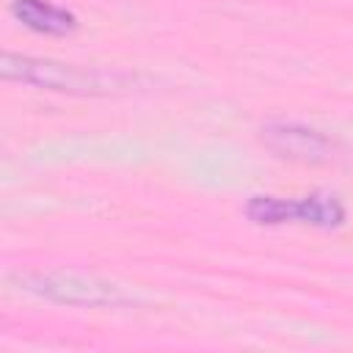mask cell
<instances>
[{"label":"cell","instance_id":"2","mask_svg":"<svg viewBox=\"0 0 353 353\" xmlns=\"http://www.w3.org/2000/svg\"><path fill=\"white\" fill-rule=\"evenodd\" d=\"M245 215L259 226L279 223H309L320 229H336L345 223V207L334 193H309L301 199H279V196H254L245 204Z\"/></svg>","mask_w":353,"mask_h":353},{"label":"cell","instance_id":"5","mask_svg":"<svg viewBox=\"0 0 353 353\" xmlns=\"http://www.w3.org/2000/svg\"><path fill=\"white\" fill-rule=\"evenodd\" d=\"M11 14L25 28L47 36H66L77 28V17L50 0H11Z\"/></svg>","mask_w":353,"mask_h":353},{"label":"cell","instance_id":"1","mask_svg":"<svg viewBox=\"0 0 353 353\" xmlns=\"http://www.w3.org/2000/svg\"><path fill=\"white\" fill-rule=\"evenodd\" d=\"M0 74L11 83H25V85H36L41 91H58V94H80V97L113 94L127 85V77L116 72L61 63L52 58L17 55V52H3Z\"/></svg>","mask_w":353,"mask_h":353},{"label":"cell","instance_id":"4","mask_svg":"<svg viewBox=\"0 0 353 353\" xmlns=\"http://www.w3.org/2000/svg\"><path fill=\"white\" fill-rule=\"evenodd\" d=\"M262 141L276 157L306 163V165L328 163L336 152V143L328 135L295 121H270L268 127H262Z\"/></svg>","mask_w":353,"mask_h":353},{"label":"cell","instance_id":"3","mask_svg":"<svg viewBox=\"0 0 353 353\" xmlns=\"http://www.w3.org/2000/svg\"><path fill=\"white\" fill-rule=\"evenodd\" d=\"M19 284L28 292L72 306H121L130 301L121 287L77 273H25L19 276Z\"/></svg>","mask_w":353,"mask_h":353}]
</instances>
